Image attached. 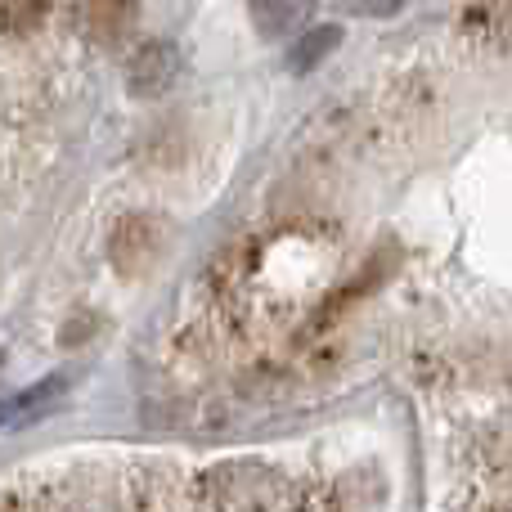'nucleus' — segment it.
Here are the masks:
<instances>
[{"label":"nucleus","mask_w":512,"mask_h":512,"mask_svg":"<svg viewBox=\"0 0 512 512\" xmlns=\"http://www.w3.org/2000/svg\"><path fill=\"white\" fill-rule=\"evenodd\" d=\"M207 486H212L216 512H274L279 508V477L252 459L216 468Z\"/></svg>","instance_id":"nucleus-1"},{"label":"nucleus","mask_w":512,"mask_h":512,"mask_svg":"<svg viewBox=\"0 0 512 512\" xmlns=\"http://www.w3.org/2000/svg\"><path fill=\"white\" fill-rule=\"evenodd\" d=\"M176 68H180L176 45L149 41V45H144V50L131 59V68H126V81H131L135 95H162V90L176 81Z\"/></svg>","instance_id":"nucleus-2"},{"label":"nucleus","mask_w":512,"mask_h":512,"mask_svg":"<svg viewBox=\"0 0 512 512\" xmlns=\"http://www.w3.org/2000/svg\"><path fill=\"white\" fill-rule=\"evenodd\" d=\"M463 27H468L477 41L512 50V0H472L463 9Z\"/></svg>","instance_id":"nucleus-3"},{"label":"nucleus","mask_w":512,"mask_h":512,"mask_svg":"<svg viewBox=\"0 0 512 512\" xmlns=\"http://www.w3.org/2000/svg\"><path fill=\"white\" fill-rule=\"evenodd\" d=\"M81 18H86V32L99 41H113L131 27L135 18V0H81Z\"/></svg>","instance_id":"nucleus-4"},{"label":"nucleus","mask_w":512,"mask_h":512,"mask_svg":"<svg viewBox=\"0 0 512 512\" xmlns=\"http://www.w3.org/2000/svg\"><path fill=\"white\" fill-rule=\"evenodd\" d=\"M54 0H0V32L5 36H27L50 18Z\"/></svg>","instance_id":"nucleus-5"},{"label":"nucleus","mask_w":512,"mask_h":512,"mask_svg":"<svg viewBox=\"0 0 512 512\" xmlns=\"http://www.w3.org/2000/svg\"><path fill=\"white\" fill-rule=\"evenodd\" d=\"M337 41H342V32H337V27H315L306 41H297V50H292V68H297V72L315 68V63L324 59V54L333 50Z\"/></svg>","instance_id":"nucleus-6"}]
</instances>
